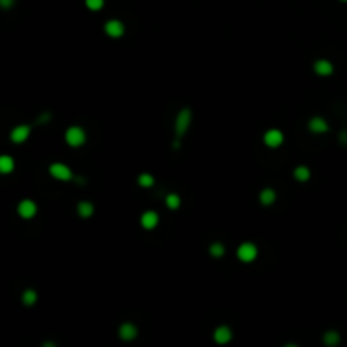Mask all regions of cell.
<instances>
[{"mask_svg": "<svg viewBox=\"0 0 347 347\" xmlns=\"http://www.w3.org/2000/svg\"><path fill=\"white\" fill-rule=\"evenodd\" d=\"M256 256H258V247H256L254 244L244 242V244H240V246H239V249H237V258H239L242 263H251V261H254Z\"/></svg>", "mask_w": 347, "mask_h": 347, "instance_id": "cell-2", "label": "cell"}, {"mask_svg": "<svg viewBox=\"0 0 347 347\" xmlns=\"http://www.w3.org/2000/svg\"><path fill=\"white\" fill-rule=\"evenodd\" d=\"M66 143H68L72 148H78V146H81L85 143V139H86V134L85 131L81 127H70L68 131H66Z\"/></svg>", "mask_w": 347, "mask_h": 347, "instance_id": "cell-1", "label": "cell"}, {"mask_svg": "<svg viewBox=\"0 0 347 347\" xmlns=\"http://www.w3.org/2000/svg\"><path fill=\"white\" fill-rule=\"evenodd\" d=\"M214 339H215V342H219V344H227V342L232 339L231 329H229V327H219L214 334Z\"/></svg>", "mask_w": 347, "mask_h": 347, "instance_id": "cell-12", "label": "cell"}, {"mask_svg": "<svg viewBox=\"0 0 347 347\" xmlns=\"http://www.w3.org/2000/svg\"><path fill=\"white\" fill-rule=\"evenodd\" d=\"M259 200H261L263 205H271L276 200L274 190H271V188H266V190H263L261 195H259Z\"/></svg>", "mask_w": 347, "mask_h": 347, "instance_id": "cell-15", "label": "cell"}, {"mask_svg": "<svg viewBox=\"0 0 347 347\" xmlns=\"http://www.w3.org/2000/svg\"><path fill=\"white\" fill-rule=\"evenodd\" d=\"M341 141H342L344 144H347V131H342V132H341Z\"/></svg>", "mask_w": 347, "mask_h": 347, "instance_id": "cell-25", "label": "cell"}, {"mask_svg": "<svg viewBox=\"0 0 347 347\" xmlns=\"http://www.w3.org/2000/svg\"><path fill=\"white\" fill-rule=\"evenodd\" d=\"M36 300H38V293L34 290H26L22 293V303L27 307H33L36 303Z\"/></svg>", "mask_w": 347, "mask_h": 347, "instance_id": "cell-16", "label": "cell"}, {"mask_svg": "<svg viewBox=\"0 0 347 347\" xmlns=\"http://www.w3.org/2000/svg\"><path fill=\"white\" fill-rule=\"evenodd\" d=\"M166 205L171 210H176V208L180 207V196L178 195H168L166 198Z\"/></svg>", "mask_w": 347, "mask_h": 347, "instance_id": "cell-21", "label": "cell"}, {"mask_svg": "<svg viewBox=\"0 0 347 347\" xmlns=\"http://www.w3.org/2000/svg\"><path fill=\"white\" fill-rule=\"evenodd\" d=\"M295 178L300 181H307L310 178V169L305 166H298L297 169H295Z\"/></svg>", "mask_w": 347, "mask_h": 347, "instance_id": "cell-19", "label": "cell"}, {"mask_svg": "<svg viewBox=\"0 0 347 347\" xmlns=\"http://www.w3.org/2000/svg\"><path fill=\"white\" fill-rule=\"evenodd\" d=\"M339 341H341V335L335 332V330H329V332H325V335H323V342L327 346H337Z\"/></svg>", "mask_w": 347, "mask_h": 347, "instance_id": "cell-17", "label": "cell"}, {"mask_svg": "<svg viewBox=\"0 0 347 347\" xmlns=\"http://www.w3.org/2000/svg\"><path fill=\"white\" fill-rule=\"evenodd\" d=\"M190 120H192V112L188 109H183L181 112L178 114L176 117V124H175V131H176V136L181 137L185 132H187L188 125H190Z\"/></svg>", "mask_w": 347, "mask_h": 347, "instance_id": "cell-3", "label": "cell"}, {"mask_svg": "<svg viewBox=\"0 0 347 347\" xmlns=\"http://www.w3.org/2000/svg\"><path fill=\"white\" fill-rule=\"evenodd\" d=\"M119 335H120V339H124V341H132V339L137 335V329L132 325V323H124V325L119 329Z\"/></svg>", "mask_w": 347, "mask_h": 347, "instance_id": "cell-13", "label": "cell"}, {"mask_svg": "<svg viewBox=\"0 0 347 347\" xmlns=\"http://www.w3.org/2000/svg\"><path fill=\"white\" fill-rule=\"evenodd\" d=\"M210 254L215 256V258H220V256H224V246L222 244H212L210 246Z\"/></svg>", "mask_w": 347, "mask_h": 347, "instance_id": "cell-23", "label": "cell"}, {"mask_svg": "<svg viewBox=\"0 0 347 347\" xmlns=\"http://www.w3.org/2000/svg\"><path fill=\"white\" fill-rule=\"evenodd\" d=\"M313 68H315V73L320 75V77H329V75H332V73H334V66H332V63L327 61V60H318L317 63H315Z\"/></svg>", "mask_w": 347, "mask_h": 347, "instance_id": "cell-10", "label": "cell"}, {"mask_svg": "<svg viewBox=\"0 0 347 347\" xmlns=\"http://www.w3.org/2000/svg\"><path fill=\"white\" fill-rule=\"evenodd\" d=\"M14 5V0H0V7L2 9H10Z\"/></svg>", "mask_w": 347, "mask_h": 347, "instance_id": "cell-24", "label": "cell"}, {"mask_svg": "<svg viewBox=\"0 0 347 347\" xmlns=\"http://www.w3.org/2000/svg\"><path fill=\"white\" fill-rule=\"evenodd\" d=\"M308 127H310V131L315 134H323L329 131V125H327V122L323 120L322 117H313V119L310 120Z\"/></svg>", "mask_w": 347, "mask_h": 347, "instance_id": "cell-11", "label": "cell"}, {"mask_svg": "<svg viewBox=\"0 0 347 347\" xmlns=\"http://www.w3.org/2000/svg\"><path fill=\"white\" fill-rule=\"evenodd\" d=\"M29 134H31L29 125H17V127L10 132V139H12L15 144H21V143H24L27 137H29Z\"/></svg>", "mask_w": 347, "mask_h": 347, "instance_id": "cell-7", "label": "cell"}, {"mask_svg": "<svg viewBox=\"0 0 347 347\" xmlns=\"http://www.w3.org/2000/svg\"><path fill=\"white\" fill-rule=\"evenodd\" d=\"M105 33L109 34L110 38H120L124 36V24H122L120 21H109L107 24H105Z\"/></svg>", "mask_w": 347, "mask_h": 347, "instance_id": "cell-8", "label": "cell"}, {"mask_svg": "<svg viewBox=\"0 0 347 347\" xmlns=\"http://www.w3.org/2000/svg\"><path fill=\"white\" fill-rule=\"evenodd\" d=\"M341 2H347V0H341Z\"/></svg>", "mask_w": 347, "mask_h": 347, "instance_id": "cell-26", "label": "cell"}, {"mask_svg": "<svg viewBox=\"0 0 347 347\" xmlns=\"http://www.w3.org/2000/svg\"><path fill=\"white\" fill-rule=\"evenodd\" d=\"M14 159L10 156H0V175H9L14 171Z\"/></svg>", "mask_w": 347, "mask_h": 347, "instance_id": "cell-14", "label": "cell"}, {"mask_svg": "<svg viewBox=\"0 0 347 347\" xmlns=\"http://www.w3.org/2000/svg\"><path fill=\"white\" fill-rule=\"evenodd\" d=\"M283 143V134L278 129H271L264 134V144L270 146V148H278Z\"/></svg>", "mask_w": 347, "mask_h": 347, "instance_id": "cell-6", "label": "cell"}, {"mask_svg": "<svg viewBox=\"0 0 347 347\" xmlns=\"http://www.w3.org/2000/svg\"><path fill=\"white\" fill-rule=\"evenodd\" d=\"M49 173L54 176L56 180H61V181H68L73 178L72 175V169H70L66 164H61V163H54L49 166Z\"/></svg>", "mask_w": 347, "mask_h": 347, "instance_id": "cell-4", "label": "cell"}, {"mask_svg": "<svg viewBox=\"0 0 347 347\" xmlns=\"http://www.w3.org/2000/svg\"><path fill=\"white\" fill-rule=\"evenodd\" d=\"M85 3L90 10H100L104 7V0H85Z\"/></svg>", "mask_w": 347, "mask_h": 347, "instance_id": "cell-22", "label": "cell"}, {"mask_svg": "<svg viewBox=\"0 0 347 347\" xmlns=\"http://www.w3.org/2000/svg\"><path fill=\"white\" fill-rule=\"evenodd\" d=\"M137 181H139V185H141V187H144V188H149V187H153V185H154V178H153L151 175H148V173L141 175Z\"/></svg>", "mask_w": 347, "mask_h": 347, "instance_id": "cell-20", "label": "cell"}, {"mask_svg": "<svg viewBox=\"0 0 347 347\" xmlns=\"http://www.w3.org/2000/svg\"><path fill=\"white\" fill-rule=\"evenodd\" d=\"M159 222V217H157L156 212L149 210V212H144L143 217H141V226L144 229H154Z\"/></svg>", "mask_w": 347, "mask_h": 347, "instance_id": "cell-9", "label": "cell"}, {"mask_svg": "<svg viewBox=\"0 0 347 347\" xmlns=\"http://www.w3.org/2000/svg\"><path fill=\"white\" fill-rule=\"evenodd\" d=\"M17 212H19V215H21L22 219H33V217L36 215V212H38V207H36V203H34L33 200H22V202L19 203V207H17Z\"/></svg>", "mask_w": 347, "mask_h": 347, "instance_id": "cell-5", "label": "cell"}, {"mask_svg": "<svg viewBox=\"0 0 347 347\" xmlns=\"http://www.w3.org/2000/svg\"><path fill=\"white\" fill-rule=\"evenodd\" d=\"M93 205L90 203V202H81V203H78V214H80L81 217H90V215H93Z\"/></svg>", "mask_w": 347, "mask_h": 347, "instance_id": "cell-18", "label": "cell"}]
</instances>
